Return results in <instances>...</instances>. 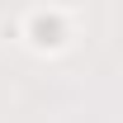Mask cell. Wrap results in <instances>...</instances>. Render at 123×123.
I'll return each instance as SVG.
<instances>
[{"label": "cell", "mask_w": 123, "mask_h": 123, "mask_svg": "<svg viewBox=\"0 0 123 123\" xmlns=\"http://www.w3.org/2000/svg\"><path fill=\"white\" fill-rule=\"evenodd\" d=\"M29 38L38 47H57L62 43V14L57 10H33L29 14Z\"/></svg>", "instance_id": "obj_1"}]
</instances>
